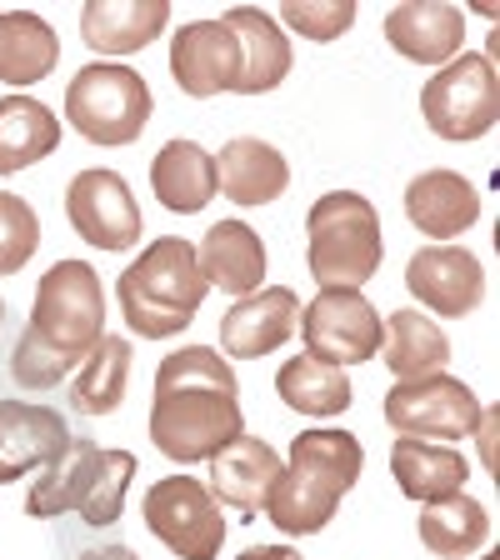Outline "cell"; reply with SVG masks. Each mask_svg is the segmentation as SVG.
<instances>
[{
  "mask_svg": "<svg viewBox=\"0 0 500 560\" xmlns=\"http://www.w3.org/2000/svg\"><path fill=\"white\" fill-rule=\"evenodd\" d=\"M210 285L200 276L196 245L186 235H161L120 270L116 301L126 326L146 340H171L190 326L206 305Z\"/></svg>",
  "mask_w": 500,
  "mask_h": 560,
  "instance_id": "cell-4",
  "label": "cell"
},
{
  "mask_svg": "<svg viewBox=\"0 0 500 560\" xmlns=\"http://www.w3.org/2000/svg\"><path fill=\"white\" fill-rule=\"evenodd\" d=\"M146 530L181 560H216L225 546V515L196 476H165L146 490Z\"/></svg>",
  "mask_w": 500,
  "mask_h": 560,
  "instance_id": "cell-9",
  "label": "cell"
},
{
  "mask_svg": "<svg viewBox=\"0 0 500 560\" xmlns=\"http://www.w3.org/2000/svg\"><path fill=\"white\" fill-rule=\"evenodd\" d=\"M385 40L396 56L441 70L466 50V15L461 5H441V0H406L385 15Z\"/></svg>",
  "mask_w": 500,
  "mask_h": 560,
  "instance_id": "cell-17",
  "label": "cell"
},
{
  "mask_svg": "<svg viewBox=\"0 0 500 560\" xmlns=\"http://www.w3.org/2000/svg\"><path fill=\"white\" fill-rule=\"evenodd\" d=\"M301 326V301L286 285H260L256 295L235 301L221 315V350L225 361H260L280 350Z\"/></svg>",
  "mask_w": 500,
  "mask_h": 560,
  "instance_id": "cell-14",
  "label": "cell"
},
{
  "mask_svg": "<svg viewBox=\"0 0 500 560\" xmlns=\"http://www.w3.org/2000/svg\"><path fill=\"white\" fill-rule=\"evenodd\" d=\"M75 560H140L130 546H95V550H81Z\"/></svg>",
  "mask_w": 500,
  "mask_h": 560,
  "instance_id": "cell-36",
  "label": "cell"
},
{
  "mask_svg": "<svg viewBox=\"0 0 500 560\" xmlns=\"http://www.w3.org/2000/svg\"><path fill=\"white\" fill-rule=\"evenodd\" d=\"M105 336V285L91 260H56L35 285V305L11 355V375L25 390H50L81 365Z\"/></svg>",
  "mask_w": 500,
  "mask_h": 560,
  "instance_id": "cell-2",
  "label": "cell"
},
{
  "mask_svg": "<svg viewBox=\"0 0 500 560\" xmlns=\"http://www.w3.org/2000/svg\"><path fill=\"white\" fill-rule=\"evenodd\" d=\"M70 441V420L50 406L0 400V486L46 470Z\"/></svg>",
  "mask_w": 500,
  "mask_h": 560,
  "instance_id": "cell-16",
  "label": "cell"
},
{
  "mask_svg": "<svg viewBox=\"0 0 500 560\" xmlns=\"http://www.w3.org/2000/svg\"><path fill=\"white\" fill-rule=\"evenodd\" d=\"M470 435H480V460L496 470V410H480V425Z\"/></svg>",
  "mask_w": 500,
  "mask_h": 560,
  "instance_id": "cell-34",
  "label": "cell"
},
{
  "mask_svg": "<svg viewBox=\"0 0 500 560\" xmlns=\"http://www.w3.org/2000/svg\"><path fill=\"white\" fill-rule=\"evenodd\" d=\"M136 480V455L130 451H105L95 441H75L70 435L66 451L40 470V480L25 495V515L35 521H56V515H81L85 525L105 530L126 511V486Z\"/></svg>",
  "mask_w": 500,
  "mask_h": 560,
  "instance_id": "cell-5",
  "label": "cell"
},
{
  "mask_svg": "<svg viewBox=\"0 0 500 560\" xmlns=\"http://www.w3.org/2000/svg\"><path fill=\"white\" fill-rule=\"evenodd\" d=\"M60 145V120L35 95H0V175L31 171Z\"/></svg>",
  "mask_w": 500,
  "mask_h": 560,
  "instance_id": "cell-27",
  "label": "cell"
},
{
  "mask_svg": "<svg viewBox=\"0 0 500 560\" xmlns=\"http://www.w3.org/2000/svg\"><path fill=\"white\" fill-rule=\"evenodd\" d=\"M151 190L165 210L196 215L216 200V155L196 140H165L151 161Z\"/></svg>",
  "mask_w": 500,
  "mask_h": 560,
  "instance_id": "cell-25",
  "label": "cell"
},
{
  "mask_svg": "<svg viewBox=\"0 0 500 560\" xmlns=\"http://www.w3.org/2000/svg\"><path fill=\"white\" fill-rule=\"evenodd\" d=\"M151 85L146 75L120 60H95L81 66L66 85V120L70 130L91 145H130L151 126Z\"/></svg>",
  "mask_w": 500,
  "mask_h": 560,
  "instance_id": "cell-7",
  "label": "cell"
},
{
  "mask_svg": "<svg viewBox=\"0 0 500 560\" xmlns=\"http://www.w3.org/2000/svg\"><path fill=\"white\" fill-rule=\"evenodd\" d=\"M381 215L361 190H326L305 215V266L321 291H361L381 270Z\"/></svg>",
  "mask_w": 500,
  "mask_h": 560,
  "instance_id": "cell-6",
  "label": "cell"
},
{
  "mask_svg": "<svg viewBox=\"0 0 500 560\" xmlns=\"http://www.w3.org/2000/svg\"><path fill=\"white\" fill-rule=\"evenodd\" d=\"M171 25L165 0H91L81 11V40L105 60L136 56Z\"/></svg>",
  "mask_w": 500,
  "mask_h": 560,
  "instance_id": "cell-23",
  "label": "cell"
},
{
  "mask_svg": "<svg viewBox=\"0 0 500 560\" xmlns=\"http://www.w3.org/2000/svg\"><path fill=\"white\" fill-rule=\"evenodd\" d=\"M171 75L175 85L196 101H210L221 91H235L241 75V50L235 35L225 31V21H190L175 31L171 40Z\"/></svg>",
  "mask_w": 500,
  "mask_h": 560,
  "instance_id": "cell-15",
  "label": "cell"
},
{
  "mask_svg": "<svg viewBox=\"0 0 500 560\" xmlns=\"http://www.w3.org/2000/svg\"><path fill=\"white\" fill-rule=\"evenodd\" d=\"M420 116L441 140H480L490 136L500 116L496 60L480 50H461L451 66H441L420 91Z\"/></svg>",
  "mask_w": 500,
  "mask_h": 560,
  "instance_id": "cell-8",
  "label": "cell"
},
{
  "mask_svg": "<svg viewBox=\"0 0 500 560\" xmlns=\"http://www.w3.org/2000/svg\"><path fill=\"white\" fill-rule=\"evenodd\" d=\"M391 476H396L400 495L431 505V501H445V495H461V490H466L470 460L455 451V445H431V441L400 435V441L391 445Z\"/></svg>",
  "mask_w": 500,
  "mask_h": 560,
  "instance_id": "cell-24",
  "label": "cell"
},
{
  "mask_svg": "<svg viewBox=\"0 0 500 560\" xmlns=\"http://www.w3.org/2000/svg\"><path fill=\"white\" fill-rule=\"evenodd\" d=\"M235 560H295V550L291 546H251V550H241Z\"/></svg>",
  "mask_w": 500,
  "mask_h": 560,
  "instance_id": "cell-35",
  "label": "cell"
},
{
  "mask_svg": "<svg viewBox=\"0 0 500 560\" xmlns=\"http://www.w3.org/2000/svg\"><path fill=\"white\" fill-rule=\"evenodd\" d=\"M480 400L466 381L451 371L420 375V381H396L385 396V425L410 441H466L480 425Z\"/></svg>",
  "mask_w": 500,
  "mask_h": 560,
  "instance_id": "cell-10",
  "label": "cell"
},
{
  "mask_svg": "<svg viewBox=\"0 0 500 560\" xmlns=\"http://www.w3.org/2000/svg\"><path fill=\"white\" fill-rule=\"evenodd\" d=\"M235 435H245L235 365L210 346L171 350L155 365L151 445L175 466H196L231 445Z\"/></svg>",
  "mask_w": 500,
  "mask_h": 560,
  "instance_id": "cell-1",
  "label": "cell"
},
{
  "mask_svg": "<svg viewBox=\"0 0 500 560\" xmlns=\"http://www.w3.org/2000/svg\"><path fill=\"white\" fill-rule=\"evenodd\" d=\"M60 60V40L46 15L35 11H0V85H35L46 81Z\"/></svg>",
  "mask_w": 500,
  "mask_h": 560,
  "instance_id": "cell-29",
  "label": "cell"
},
{
  "mask_svg": "<svg viewBox=\"0 0 500 560\" xmlns=\"http://www.w3.org/2000/svg\"><path fill=\"white\" fill-rule=\"evenodd\" d=\"M486 560H500V556H486Z\"/></svg>",
  "mask_w": 500,
  "mask_h": 560,
  "instance_id": "cell-38",
  "label": "cell"
},
{
  "mask_svg": "<svg viewBox=\"0 0 500 560\" xmlns=\"http://www.w3.org/2000/svg\"><path fill=\"white\" fill-rule=\"evenodd\" d=\"M225 31L235 35V50H241V75H235V91L241 95H266L276 91L295 66L291 35L280 31V21L270 11H256V5H231L221 15Z\"/></svg>",
  "mask_w": 500,
  "mask_h": 560,
  "instance_id": "cell-18",
  "label": "cell"
},
{
  "mask_svg": "<svg viewBox=\"0 0 500 560\" xmlns=\"http://www.w3.org/2000/svg\"><path fill=\"white\" fill-rule=\"evenodd\" d=\"M196 260L210 291H225L235 301H245V295H256L266 285V241L245 221L210 225L206 241L196 245Z\"/></svg>",
  "mask_w": 500,
  "mask_h": 560,
  "instance_id": "cell-21",
  "label": "cell"
},
{
  "mask_svg": "<svg viewBox=\"0 0 500 560\" xmlns=\"http://www.w3.org/2000/svg\"><path fill=\"white\" fill-rule=\"evenodd\" d=\"M406 291L426 305V315L461 320L486 301V270L466 245H426L406 260Z\"/></svg>",
  "mask_w": 500,
  "mask_h": 560,
  "instance_id": "cell-13",
  "label": "cell"
},
{
  "mask_svg": "<svg viewBox=\"0 0 500 560\" xmlns=\"http://www.w3.org/2000/svg\"><path fill=\"white\" fill-rule=\"evenodd\" d=\"M295 560H305V556H295Z\"/></svg>",
  "mask_w": 500,
  "mask_h": 560,
  "instance_id": "cell-39",
  "label": "cell"
},
{
  "mask_svg": "<svg viewBox=\"0 0 500 560\" xmlns=\"http://www.w3.org/2000/svg\"><path fill=\"white\" fill-rule=\"evenodd\" d=\"M295 336L305 340V355L326 365H365L381 355V311L361 291H321L301 305Z\"/></svg>",
  "mask_w": 500,
  "mask_h": 560,
  "instance_id": "cell-11",
  "label": "cell"
},
{
  "mask_svg": "<svg viewBox=\"0 0 500 560\" xmlns=\"http://www.w3.org/2000/svg\"><path fill=\"white\" fill-rule=\"evenodd\" d=\"M130 361H136V350H130L126 336L95 340L91 355L70 375V410H81V416H116L130 390Z\"/></svg>",
  "mask_w": 500,
  "mask_h": 560,
  "instance_id": "cell-28",
  "label": "cell"
},
{
  "mask_svg": "<svg viewBox=\"0 0 500 560\" xmlns=\"http://www.w3.org/2000/svg\"><path fill=\"white\" fill-rule=\"evenodd\" d=\"M356 25L350 0H286L280 5V31H295L305 40H340Z\"/></svg>",
  "mask_w": 500,
  "mask_h": 560,
  "instance_id": "cell-33",
  "label": "cell"
},
{
  "mask_svg": "<svg viewBox=\"0 0 500 560\" xmlns=\"http://www.w3.org/2000/svg\"><path fill=\"white\" fill-rule=\"evenodd\" d=\"M381 361L396 381H420L451 365V340L426 311H391L381 320Z\"/></svg>",
  "mask_w": 500,
  "mask_h": 560,
  "instance_id": "cell-26",
  "label": "cell"
},
{
  "mask_svg": "<svg viewBox=\"0 0 500 560\" xmlns=\"http://www.w3.org/2000/svg\"><path fill=\"white\" fill-rule=\"evenodd\" d=\"M35 250H40V215L15 190H0V276L25 270Z\"/></svg>",
  "mask_w": 500,
  "mask_h": 560,
  "instance_id": "cell-32",
  "label": "cell"
},
{
  "mask_svg": "<svg viewBox=\"0 0 500 560\" xmlns=\"http://www.w3.org/2000/svg\"><path fill=\"white\" fill-rule=\"evenodd\" d=\"M416 536L431 556L461 560V556H470V550H480L490 540V511L461 490V495H445V501L420 505Z\"/></svg>",
  "mask_w": 500,
  "mask_h": 560,
  "instance_id": "cell-30",
  "label": "cell"
},
{
  "mask_svg": "<svg viewBox=\"0 0 500 560\" xmlns=\"http://www.w3.org/2000/svg\"><path fill=\"white\" fill-rule=\"evenodd\" d=\"M0 320H5V301H0Z\"/></svg>",
  "mask_w": 500,
  "mask_h": 560,
  "instance_id": "cell-37",
  "label": "cell"
},
{
  "mask_svg": "<svg viewBox=\"0 0 500 560\" xmlns=\"http://www.w3.org/2000/svg\"><path fill=\"white\" fill-rule=\"evenodd\" d=\"M276 396L291 410H301V416L330 420L340 410H350L356 390H350V375L340 365H326V361H315V355H291L276 371Z\"/></svg>",
  "mask_w": 500,
  "mask_h": 560,
  "instance_id": "cell-31",
  "label": "cell"
},
{
  "mask_svg": "<svg viewBox=\"0 0 500 560\" xmlns=\"http://www.w3.org/2000/svg\"><path fill=\"white\" fill-rule=\"evenodd\" d=\"M216 190H221L231 206H270L291 190V165L286 155L260 136H231L216 155Z\"/></svg>",
  "mask_w": 500,
  "mask_h": 560,
  "instance_id": "cell-19",
  "label": "cell"
},
{
  "mask_svg": "<svg viewBox=\"0 0 500 560\" xmlns=\"http://www.w3.org/2000/svg\"><path fill=\"white\" fill-rule=\"evenodd\" d=\"M406 215L426 241H455L480 221V196L461 171H426L406 186Z\"/></svg>",
  "mask_w": 500,
  "mask_h": 560,
  "instance_id": "cell-22",
  "label": "cell"
},
{
  "mask_svg": "<svg viewBox=\"0 0 500 560\" xmlns=\"http://www.w3.org/2000/svg\"><path fill=\"white\" fill-rule=\"evenodd\" d=\"M365 470V445L350 431H301L291 441L286 455V470L270 486L266 505L276 530L286 536H321L330 521H336L346 490L361 480Z\"/></svg>",
  "mask_w": 500,
  "mask_h": 560,
  "instance_id": "cell-3",
  "label": "cell"
},
{
  "mask_svg": "<svg viewBox=\"0 0 500 560\" xmlns=\"http://www.w3.org/2000/svg\"><path fill=\"white\" fill-rule=\"evenodd\" d=\"M66 221L95 250H130V245H140V206L120 171L91 165V171L70 175Z\"/></svg>",
  "mask_w": 500,
  "mask_h": 560,
  "instance_id": "cell-12",
  "label": "cell"
},
{
  "mask_svg": "<svg viewBox=\"0 0 500 560\" xmlns=\"http://www.w3.org/2000/svg\"><path fill=\"white\" fill-rule=\"evenodd\" d=\"M280 470H286V460L276 455V445L270 441H256V435H235L231 445H221V451L210 455V495L221 505H231V511L241 515H260V505H266L270 486L280 480Z\"/></svg>",
  "mask_w": 500,
  "mask_h": 560,
  "instance_id": "cell-20",
  "label": "cell"
}]
</instances>
